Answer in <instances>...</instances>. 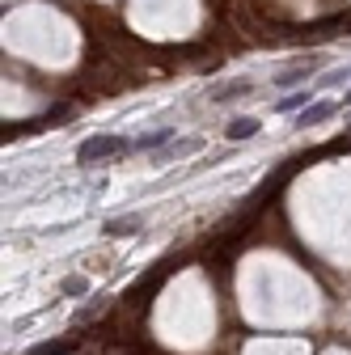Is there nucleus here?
Segmentation results:
<instances>
[{"label": "nucleus", "instance_id": "obj_1", "mask_svg": "<svg viewBox=\"0 0 351 355\" xmlns=\"http://www.w3.org/2000/svg\"><path fill=\"white\" fill-rule=\"evenodd\" d=\"M131 148H136V140H123V136H89V140H80V148H76V165H98V161L123 157Z\"/></svg>", "mask_w": 351, "mask_h": 355}, {"label": "nucleus", "instance_id": "obj_2", "mask_svg": "<svg viewBox=\"0 0 351 355\" xmlns=\"http://www.w3.org/2000/svg\"><path fill=\"white\" fill-rule=\"evenodd\" d=\"M254 94V80L250 76H233V80H221V85H212V102H237V98H250Z\"/></svg>", "mask_w": 351, "mask_h": 355}, {"label": "nucleus", "instance_id": "obj_3", "mask_svg": "<svg viewBox=\"0 0 351 355\" xmlns=\"http://www.w3.org/2000/svg\"><path fill=\"white\" fill-rule=\"evenodd\" d=\"M318 64H322L318 55H305V60H296V68H284V72L275 76V85H284V89H288V85H300L305 76H314V72H318Z\"/></svg>", "mask_w": 351, "mask_h": 355}, {"label": "nucleus", "instance_id": "obj_4", "mask_svg": "<svg viewBox=\"0 0 351 355\" xmlns=\"http://www.w3.org/2000/svg\"><path fill=\"white\" fill-rule=\"evenodd\" d=\"M309 106H314V94H309V89H300V94L275 102V114H296V110H309Z\"/></svg>", "mask_w": 351, "mask_h": 355}, {"label": "nucleus", "instance_id": "obj_5", "mask_svg": "<svg viewBox=\"0 0 351 355\" xmlns=\"http://www.w3.org/2000/svg\"><path fill=\"white\" fill-rule=\"evenodd\" d=\"M334 110H339L334 102H314L309 110H300V119H296V123H300V127H314V123H326Z\"/></svg>", "mask_w": 351, "mask_h": 355}, {"label": "nucleus", "instance_id": "obj_6", "mask_svg": "<svg viewBox=\"0 0 351 355\" xmlns=\"http://www.w3.org/2000/svg\"><path fill=\"white\" fill-rule=\"evenodd\" d=\"M140 225H144L140 216H119V220H106V237H131Z\"/></svg>", "mask_w": 351, "mask_h": 355}, {"label": "nucleus", "instance_id": "obj_7", "mask_svg": "<svg viewBox=\"0 0 351 355\" xmlns=\"http://www.w3.org/2000/svg\"><path fill=\"white\" fill-rule=\"evenodd\" d=\"M225 136H229V140H250V136H258V119H233Z\"/></svg>", "mask_w": 351, "mask_h": 355}, {"label": "nucleus", "instance_id": "obj_8", "mask_svg": "<svg viewBox=\"0 0 351 355\" xmlns=\"http://www.w3.org/2000/svg\"><path fill=\"white\" fill-rule=\"evenodd\" d=\"M169 144H173V131H153V136H140V140H136L140 153H148V148H169Z\"/></svg>", "mask_w": 351, "mask_h": 355}, {"label": "nucleus", "instance_id": "obj_9", "mask_svg": "<svg viewBox=\"0 0 351 355\" xmlns=\"http://www.w3.org/2000/svg\"><path fill=\"white\" fill-rule=\"evenodd\" d=\"M60 292H64V296H85V292H89V279H85V275H68V279L60 284Z\"/></svg>", "mask_w": 351, "mask_h": 355}, {"label": "nucleus", "instance_id": "obj_10", "mask_svg": "<svg viewBox=\"0 0 351 355\" xmlns=\"http://www.w3.org/2000/svg\"><path fill=\"white\" fill-rule=\"evenodd\" d=\"M68 347H76V338H60V343H47V347H34L30 355H64Z\"/></svg>", "mask_w": 351, "mask_h": 355}, {"label": "nucleus", "instance_id": "obj_11", "mask_svg": "<svg viewBox=\"0 0 351 355\" xmlns=\"http://www.w3.org/2000/svg\"><path fill=\"white\" fill-rule=\"evenodd\" d=\"M347 102H351V89H347Z\"/></svg>", "mask_w": 351, "mask_h": 355}]
</instances>
